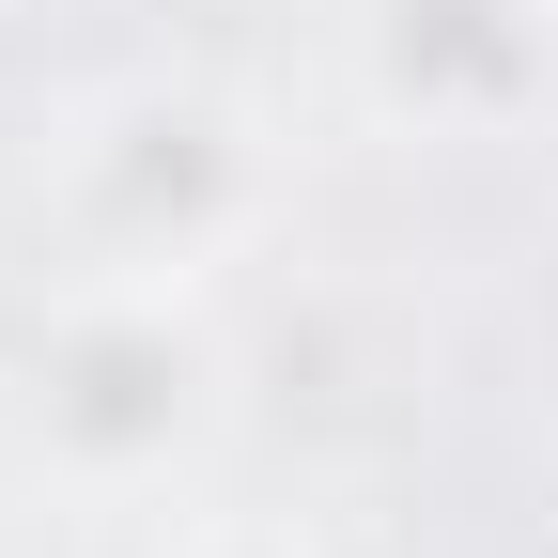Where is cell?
<instances>
[{
    "instance_id": "obj_1",
    "label": "cell",
    "mask_w": 558,
    "mask_h": 558,
    "mask_svg": "<svg viewBox=\"0 0 558 558\" xmlns=\"http://www.w3.org/2000/svg\"><path fill=\"white\" fill-rule=\"evenodd\" d=\"M47 218L78 279H186L202 295L264 233V140L186 78H124L47 140Z\"/></svg>"
},
{
    "instance_id": "obj_2",
    "label": "cell",
    "mask_w": 558,
    "mask_h": 558,
    "mask_svg": "<svg viewBox=\"0 0 558 558\" xmlns=\"http://www.w3.org/2000/svg\"><path fill=\"white\" fill-rule=\"evenodd\" d=\"M218 435V326L186 279H62L32 326V450L78 497H156Z\"/></svg>"
},
{
    "instance_id": "obj_3",
    "label": "cell",
    "mask_w": 558,
    "mask_h": 558,
    "mask_svg": "<svg viewBox=\"0 0 558 558\" xmlns=\"http://www.w3.org/2000/svg\"><path fill=\"white\" fill-rule=\"evenodd\" d=\"M341 47H357L373 124L435 140V156L527 140L558 109V0H357Z\"/></svg>"
},
{
    "instance_id": "obj_4",
    "label": "cell",
    "mask_w": 558,
    "mask_h": 558,
    "mask_svg": "<svg viewBox=\"0 0 558 558\" xmlns=\"http://www.w3.org/2000/svg\"><path fill=\"white\" fill-rule=\"evenodd\" d=\"M171 558H311V543L264 527V512H202V527H171Z\"/></svg>"
}]
</instances>
